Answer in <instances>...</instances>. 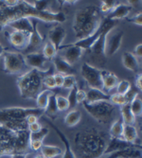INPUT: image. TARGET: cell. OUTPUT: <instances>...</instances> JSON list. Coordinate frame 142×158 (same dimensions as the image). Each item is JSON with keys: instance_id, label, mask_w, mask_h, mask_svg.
Wrapping results in <instances>:
<instances>
[{"instance_id": "1", "label": "cell", "mask_w": 142, "mask_h": 158, "mask_svg": "<svg viewBox=\"0 0 142 158\" xmlns=\"http://www.w3.org/2000/svg\"><path fill=\"white\" fill-rule=\"evenodd\" d=\"M39 19L47 23H64L66 20L63 11H39L32 7L30 1L1 0L0 1V31L14 20L20 18Z\"/></svg>"}, {"instance_id": "2", "label": "cell", "mask_w": 142, "mask_h": 158, "mask_svg": "<svg viewBox=\"0 0 142 158\" xmlns=\"http://www.w3.org/2000/svg\"><path fill=\"white\" fill-rule=\"evenodd\" d=\"M109 137L95 127L81 129L74 136V145L81 158H101L103 155Z\"/></svg>"}, {"instance_id": "3", "label": "cell", "mask_w": 142, "mask_h": 158, "mask_svg": "<svg viewBox=\"0 0 142 158\" xmlns=\"http://www.w3.org/2000/svg\"><path fill=\"white\" fill-rule=\"evenodd\" d=\"M102 22L101 11L95 5L85 6L76 11L72 28L78 40L91 36Z\"/></svg>"}, {"instance_id": "4", "label": "cell", "mask_w": 142, "mask_h": 158, "mask_svg": "<svg viewBox=\"0 0 142 158\" xmlns=\"http://www.w3.org/2000/svg\"><path fill=\"white\" fill-rule=\"evenodd\" d=\"M40 116L44 114V110L39 108L27 107H8L0 109V125L5 126L13 133L27 130L26 118L28 116Z\"/></svg>"}, {"instance_id": "5", "label": "cell", "mask_w": 142, "mask_h": 158, "mask_svg": "<svg viewBox=\"0 0 142 158\" xmlns=\"http://www.w3.org/2000/svg\"><path fill=\"white\" fill-rule=\"evenodd\" d=\"M42 72L36 69H31L22 74L17 79V86L20 96L25 99L36 98L43 87Z\"/></svg>"}, {"instance_id": "6", "label": "cell", "mask_w": 142, "mask_h": 158, "mask_svg": "<svg viewBox=\"0 0 142 158\" xmlns=\"http://www.w3.org/2000/svg\"><path fill=\"white\" fill-rule=\"evenodd\" d=\"M82 105L93 118L102 124H108L112 120L116 111V106L110 102H105V100L93 103L83 102Z\"/></svg>"}, {"instance_id": "7", "label": "cell", "mask_w": 142, "mask_h": 158, "mask_svg": "<svg viewBox=\"0 0 142 158\" xmlns=\"http://www.w3.org/2000/svg\"><path fill=\"white\" fill-rule=\"evenodd\" d=\"M3 71L7 74H18L27 68L25 61V56L19 52L5 51L3 53Z\"/></svg>"}, {"instance_id": "8", "label": "cell", "mask_w": 142, "mask_h": 158, "mask_svg": "<svg viewBox=\"0 0 142 158\" xmlns=\"http://www.w3.org/2000/svg\"><path fill=\"white\" fill-rule=\"evenodd\" d=\"M111 30H105L94 43V45L88 49L90 52L91 62L99 67H103L106 64V55H105V39Z\"/></svg>"}, {"instance_id": "9", "label": "cell", "mask_w": 142, "mask_h": 158, "mask_svg": "<svg viewBox=\"0 0 142 158\" xmlns=\"http://www.w3.org/2000/svg\"><path fill=\"white\" fill-rule=\"evenodd\" d=\"M102 70H99L94 65L88 63H83L81 68V74L90 86V88L102 90Z\"/></svg>"}, {"instance_id": "10", "label": "cell", "mask_w": 142, "mask_h": 158, "mask_svg": "<svg viewBox=\"0 0 142 158\" xmlns=\"http://www.w3.org/2000/svg\"><path fill=\"white\" fill-rule=\"evenodd\" d=\"M123 36V31H117L114 33L109 32L107 34L105 39V55L112 56L119 51L121 46Z\"/></svg>"}, {"instance_id": "11", "label": "cell", "mask_w": 142, "mask_h": 158, "mask_svg": "<svg viewBox=\"0 0 142 158\" xmlns=\"http://www.w3.org/2000/svg\"><path fill=\"white\" fill-rule=\"evenodd\" d=\"M25 61L27 66H31V69H36L40 72H48V69L45 68L47 59L41 52H31L27 53L25 56Z\"/></svg>"}, {"instance_id": "12", "label": "cell", "mask_w": 142, "mask_h": 158, "mask_svg": "<svg viewBox=\"0 0 142 158\" xmlns=\"http://www.w3.org/2000/svg\"><path fill=\"white\" fill-rule=\"evenodd\" d=\"M137 146H140V145L135 144V143H129L125 141L123 138H116V137L110 136L108 143H107V146L105 148V151L103 152V155H107L114 152H118V151L125 150V149L132 148V147H137Z\"/></svg>"}, {"instance_id": "13", "label": "cell", "mask_w": 142, "mask_h": 158, "mask_svg": "<svg viewBox=\"0 0 142 158\" xmlns=\"http://www.w3.org/2000/svg\"><path fill=\"white\" fill-rule=\"evenodd\" d=\"M31 22H32V32L31 33L27 47L26 48V51L27 53L34 52V50L40 48L43 45V43H44V37L41 35V33L38 31L37 20L32 19Z\"/></svg>"}, {"instance_id": "14", "label": "cell", "mask_w": 142, "mask_h": 158, "mask_svg": "<svg viewBox=\"0 0 142 158\" xmlns=\"http://www.w3.org/2000/svg\"><path fill=\"white\" fill-rule=\"evenodd\" d=\"M65 35H66L65 30L62 25H56L55 27H52V30L49 31L48 32L49 42L55 47L57 52L59 51L63 42L65 38Z\"/></svg>"}, {"instance_id": "15", "label": "cell", "mask_w": 142, "mask_h": 158, "mask_svg": "<svg viewBox=\"0 0 142 158\" xmlns=\"http://www.w3.org/2000/svg\"><path fill=\"white\" fill-rule=\"evenodd\" d=\"M61 49H65L63 58L70 65H73L75 63H77L82 55V49L74 46L73 44H70L67 46H61L59 50Z\"/></svg>"}, {"instance_id": "16", "label": "cell", "mask_w": 142, "mask_h": 158, "mask_svg": "<svg viewBox=\"0 0 142 158\" xmlns=\"http://www.w3.org/2000/svg\"><path fill=\"white\" fill-rule=\"evenodd\" d=\"M6 36L9 37L10 43L16 48H25L27 47L28 40H30V33L21 32V31H13L10 33L6 32Z\"/></svg>"}, {"instance_id": "17", "label": "cell", "mask_w": 142, "mask_h": 158, "mask_svg": "<svg viewBox=\"0 0 142 158\" xmlns=\"http://www.w3.org/2000/svg\"><path fill=\"white\" fill-rule=\"evenodd\" d=\"M101 158H141V146L114 152L107 155H103Z\"/></svg>"}, {"instance_id": "18", "label": "cell", "mask_w": 142, "mask_h": 158, "mask_svg": "<svg viewBox=\"0 0 142 158\" xmlns=\"http://www.w3.org/2000/svg\"><path fill=\"white\" fill-rule=\"evenodd\" d=\"M53 64L59 74H62L64 76H74L76 74V70L73 67V65H70L63 57L56 56L53 58Z\"/></svg>"}, {"instance_id": "19", "label": "cell", "mask_w": 142, "mask_h": 158, "mask_svg": "<svg viewBox=\"0 0 142 158\" xmlns=\"http://www.w3.org/2000/svg\"><path fill=\"white\" fill-rule=\"evenodd\" d=\"M133 10V7L128 4H119L115 9L105 15V18H108L110 20H117L119 21L120 19H123L127 17V15L131 12Z\"/></svg>"}, {"instance_id": "20", "label": "cell", "mask_w": 142, "mask_h": 158, "mask_svg": "<svg viewBox=\"0 0 142 158\" xmlns=\"http://www.w3.org/2000/svg\"><path fill=\"white\" fill-rule=\"evenodd\" d=\"M102 90L110 91L117 87L119 83V78L116 74H114L108 70H102Z\"/></svg>"}, {"instance_id": "21", "label": "cell", "mask_w": 142, "mask_h": 158, "mask_svg": "<svg viewBox=\"0 0 142 158\" xmlns=\"http://www.w3.org/2000/svg\"><path fill=\"white\" fill-rule=\"evenodd\" d=\"M47 121L51 126V128L53 129V130L55 131V133L58 135V136L60 137V139L62 140V142L64 143V145H65V152H63V158H76L75 153H74L72 148H71V146H70L69 140L66 138V136L65 135V134H63L61 132L60 129L57 127L55 124H53L50 120H47Z\"/></svg>"}, {"instance_id": "22", "label": "cell", "mask_w": 142, "mask_h": 158, "mask_svg": "<svg viewBox=\"0 0 142 158\" xmlns=\"http://www.w3.org/2000/svg\"><path fill=\"white\" fill-rule=\"evenodd\" d=\"M8 26L13 28L15 31H21L30 34L32 32V22L30 18H20L14 20Z\"/></svg>"}, {"instance_id": "23", "label": "cell", "mask_w": 142, "mask_h": 158, "mask_svg": "<svg viewBox=\"0 0 142 158\" xmlns=\"http://www.w3.org/2000/svg\"><path fill=\"white\" fill-rule=\"evenodd\" d=\"M109 102L110 100V95L104 93L102 90H98L95 88H89V90L86 92V99L85 102L88 103H93L97 102Z\"/></svg>"}, {"instance_id": "24", "label": "cell", "mask_w": 142, "mask_h": 158, "mask_svg": "<svg viewBox=\"0 0 142 158\" xmlns=\"http://www.w3.org/2000/svg\"><path fill=\"white\" fill-rule=\"evenodd\" d=\"M122 64L125 68L129 69L134 72H138L139 70V62L137 58L132 52H123L122 54Z\"/></svg>"}, {"instance_id": "25", "label": "cell", "mask_w": 142, "mask_h": 158, "mask_svg": "<svg viewBox=\"0 0 142 158\" xmlns=\"http://www.w3.org/2000/svg\"><path fill=\"white\" fill-rule=\"evenodd\" d=\"M122 138L129 143H135V144H136V140L138 139V134L136 128L134 125L124 124Z\"/></svg>"}, {"instance_id": "26", "label": "cell", "mask_w": 142, "mask_h": 158, "mask_svg": "<svg viewBox=\"0 0 142 158\" xmlns=\"http://www.w3.org/2000/svg\"><path fill=\"white\" fill-rule=\"evenodd\" d=\"M41 155L44 158H54L63 154V150L60 147L57 146H50V145H43L41 148Z\"/></svg>"}, {"instance_id": "27", "label": "cell", "mask_w": 142, "mask_h": 158, "mask_svg": "<svg viewBox=\"0 0 142 158\" xmlns=\"http://www.w3.org/2000/svg\"><path fill=\"white\" fill-rule=\"evenodd\" d=\"M120 114H121V119L124 124L133 125L135 123L136 118L131 111L130 103H125L124 105L120 106Z\"/></svg>"}, {"instance_id": "28", "label": "cell", "mask_w": 142, "mask_h": 158, "mask_svg": "<svg viewBox=\"0 0 142 158\" xmlns=\"http://www.w3.org/2000/svg\"><path fill=\"white\" fill-rule=\"evenodd\" d=\"M54 92H52L49 89H45V90H42L39 95L37 96V98H35L36 100V104H37V108L41 109V110H44L46 109L48 102V98L49 97L53 94Z\"/></svg>"}, {"instance_id": "29", "label": "cell", "mask_w": 142, "mask_h": 158, "mask_svg": "<svg viewBox=\"0 0 142 158\" xmlns=\"http://www.w3.org/2000/svg\"><path fill=\"white\" fill-rule=\"evenodd\" d=\"M81 119V114L79 110L70 111L65 118V123L67 127L76 126Z\"/></svg>"}, {"instance_id": "30", "label": "cell", "mask_w": 142, "mask_h": 158, "mask_svg": "<svg viewBox=\"0 0 142 158\" xmlns=\"http://www.w3.org/2000/svg\"><path fill=\"white\" fill-rule=\"evenodd\" d=\"M123 127L124 123L121 118H118L110 127V136L116 137V138H122V133H123Z\"/></svg>"}, {"instance_id": "31", "label": "cell", "mask_w": 142, "mask_h": 158, "mask_svg": "<svg viewBox=\"0 0 142 158\" xmlns=\"http://www.w3.org/2000/svg\"><path fill=\"white\" fill-rule=\"evenodd\" d=\"M56 96H57V93L54 92L48 98V105L44 111V114H47L48 117H52V116H55V114L58 113V109H57V105H56Z\"/></svg>"}, {"instance_id": "32", "label": "cell", "mask_w": 142, "mask_h": 158, "mask_svg": "<svg viewBox=\"0 0 142 158\" xmlns=\"http://www.w3.org/2000/svg\"><path fill=\"white\" fill-rule=\"evenodd\" d=\"M57 50L55 47L51 44L49 41H48L43 47V55L45 56L47 60H53L54 57H56Z\"/></svg>"}, {"instance_id": "33", "label": "cell", "mask_w": 142, "mask_h": 158, "mask_svg": "<svg viewBox=\"0 0 142 158\" xmlns=\"http://www.w3.org/2000/svg\"><path fill=\"white\" fill-rule=\"evenodd\" d=\"M119 4H120L119 1H116V0H103V1H102L101 7L98 9H99V11L105 12L107 14L110 11H112Z\"/></svg>"}, {"instance_id": "34", "label": "cell", "mask_w": 142, "mask_h": 158, "mask_svg": "<svg viewBox=\"0 0 142 158\" xmlns=\"http://www.w3.org/2000/svg\"><path fill=\"white\" fill-rule=\"evenodd\" d=\"M130 108L133 113V114L136 117H141L142 114V102L139 96H137L136 98H134L131 103H130Z\"/></svg>"}, {"instance_id": "35", "label": "cell", "mask_w": 142, "mask_h": 158, "mask_svg": "<svg viewBox=\"0 0 142 158\" xmlns=\"http://www.w3.org/2000/svg\"><path fill=\"white\" fill-rule=\"evenodd\" d=\"M49 130L48 128L45 127H42L41 130L36 132V133H30V141H43L45 139V137L48 135Z\"/></svg>"}, {"instance_id": "36", "label": "cell", "mask_w": 142, "mask_h": 158, "mask_svg": "<svg viewBox=\"0 0 142 158\" xmlns=\"http://www.w3.org/2000/svg\"><path fill=\"white\" fill-rule=\"evenodd\" d=\"M77 90H78V86H77V84H76L75 86H73V87L70 89L68 98H67V102H68V104H69V109H72V108L76 107L77 104H78L77 99H76Z\"/></svg>"}, {"instance_id": "37", "label": "cell", "mask_w": 142, "mask_h": 158, "mask_svg": "<svg viewBox=\"0 0 142 158\" xmlns=\"http://www.w3.org/2000/svg\"><path fill=\"white\" fill-rule=\"evenodd\" d=\"M56 105H57L58 111H65V110L69 109L67 98L63 96H60V95L56 96Z\"/></svg>"}, {"instance_id": "38", "label": "cell", "mask_w": 142, "mask_h": 158, "mask_svg": "<svg viewBox=\"0 0 142 158\" xmlns=\"http://www.w3.org/2000/svg\"><path fill=\"white\" fill-rule=\"evenodd\" d=\"M131 82L128 81L126 80H123V81H119L118 85H117V91H118V94H120V95H125L128 91L130 90L131 88Z\"/></svg>"}, {"instance_id": "39", "label": "cell", "mask_w": 142, "mask_h": 158, "mask_svg": "<svg viewBox=\"0 0 142 158\" xmlns=\"http://www.w3.org/2000/svg\"><path fill=\"white\" fill-rule=\"evenodd\" d=\"M109 102L114 104V105H119V106H122L126 103V100H125V98L123 95H120V94H114V95H111L110 96V100Z\"/></svg>"}, {"instance_id": "40", "label": "cell", "mask_w": 142, "mask_h": 158, "mask_svg": "<svg viewBox=\"0 0 142 158\" xmlns=\"http://www.w3.org/2000/svg\"><path fill=\"white\" fill-rule=\"evenodd\" d=\"M34 9L39 11H48L49 7V1H30Z\"/></svg>"}, {"instance_id": "41", "label": "cell", "mask_w": 142, "mask_h": 158, "mask_svg": "<svg viewBox=\"0 0 142 158\" xmlns=\"http://www.w3.org/2000/svg\"><path fill=\"white\" fill-rule=\"evenodd\" d=\"M139 90L136 87H133V86H131L130 90L128 91L125 95H124V98H125V100H126V103H131V102L136 98L137 96H139Z\"/></svg>"}, {"instance_id": "42", "label": "cell", "mask_w": 142, "mask_h": 158, "mask_svg": "<svg viewBox=\"0 0 142 158\" xmlns=\"http://www.w3.org/2000/svg\"><path fill=\"white\" fill-rule=\"evenodd\" d=\"M77 83H76V78L75 76H72V75H69V76H65V79H64V83H63V86L62 87L65 88V89H71L75 86Z\"/></svg>"}, {"instance_id": "43", "label": "cell", "mask_w": 142, "mask_h": 158, "mask_svg": "<svg viewBox=\"0 0 142 158\" xmlns=\"http://www.w3.org/2000/svg\"><path fill=\"white\" fill-rule=\"evenodd\" d=\"M13 135V132H11L9 129H7L5 126L0 125V141L8 140Z\"/></svg>"}, {"instance_id": "44", "label": "cell", "mask_w": 142, "mask_h": 158, "mask_svg": "<svg viewBox=\"0 0 142 158\" xmlns=\"http://www.w3.org/2000/svg\"><path fill=\"white\" fill-rule=\"evenodd\" d=\"M43 84H45L48 88H49V90L56 88V84H55L53 75H48V76H46L43 78Z\"/></svg>"}, {"instance_id": "45", "label": "cell", "mask_w": 142, "mask_h": 158, "mask_svg": "<svg viewBox=\"0 0 142 158\" xmlns=\"http://www.w3.org/2000/svg\"><path fill=\"white\" fill-rule=\"evenodd\" d=\"M76 99L78 103H82L86 99V92L82 89H78L76 94Z\"/></svg>"}, {"instance_id": "46", "label": "cell", "mask_w": 142, "mask_h": 158, "mask_svg": "<svg viewBox=\"0 0 142 158\" xmlns=\"http://www.w3.org/2000/svg\"><path fill=\"white\" fill-rule=\"evenodd\" d=\"M54 77V81H55V84H56V87H62L63 83H64V79L65 76L59 73H56L55 75H53Z\"/></svg>"}, {"instance_id": "47", "label": "cell", "mask_w": 142, "mask_h": 158, "mask_svg": "<svg viewBox=\"0 0 142 158\" xmlns=\"http://www.w3.org/2000/svg\"><path fill=\"white\" fill-rule=\"evenodd\" d=\"M128 22H131L135 25H137V26H141L142 25V13L139 12L136 15H135L134 17L130 18V19H127Z\"/></svg>"}, {"instance_id": "48", "label": "cell", "mask_w": 142, "mask_h": 158, "mask_svg": "<svg viewBox=\"0 0 142 158\" xmlns=\"http://www.w3.org/2000/svg\"><path fill=\"white\" fill-rule=\"evenodd\" d=\"M43 145H44V144H43V141H37V140L30 141V148L32 151H35V152L40 151Z\"/></svg>"}, {"instance_id": "49", "label": "cell", "mask_w": 142, "mask_h": 158, "mask_svg": "<svg viewBox=\"0 0 142 158\" xmlns=\"http://www.w3.org/2000/svg\"><path fill=\"white\" fill-rule=\"evenodd\" d=\"M41 128H42L41 124L36 122V123H32V124L28 125L27 130H28V132H30V133H36V132L41 130Z\"/></svg>"}, {"instance_id": "50", "label": "cell", "mask_w": 142, "mask_h": 158, "mask_svg": "<svg viewBox=\"0 0 142 158\" xmlns=\"http://www.w3.org/2000/svg\"><path fill=\"white\" fill-rule=\"evenodd\" d=\"M134 55L136 57H138V58H141L142 56V44H138L136 48H135V50H134Z\"/></svg>"}, {"instance_id": "51", "label": "cell", "mask_w": 142, "mask_h": 158, "mask_svg": "<svg viewBox=\"0 0 142 158\" xmlns=\"http://www.w3.org/2000/svg\"><path fill=\"white\" fill-rule=\"evenodd\" d=\"M26 121H27V125L32 124V123H36V122H38V117L34 116V114H31V116H28L26 118Z\"/></svg>"}, {"instance_id": "52", "label": "cell", "mask_w": 142, "mask_h": 158, "mask_svg": "<svg viewBox=\"0 0 142 158\" xmlns=\"http://www.w3.org/2000/svg\"><path fill=\"white\" fill-rule=\"evenodd\" d=\"M141 81H142V78H141V74L139 73L138 75H137V77L136 78V81H135V83H136V87L140 91L141 90Z\"/></svg>"}, {"instance_id": "53", "label": "cell", "mask_w": 142, "mask_h": 158, "mask_svg": "<svg viewBox=\"0 0 142 158\" xmlns=\"http://www.w3.org/2000/svg\"><path fill=\"white\" fill-rule=\"evenodd\" d=\"M10 157L11 158H27V154H15V155H12Z\"/></svg>"}, {"instance_id": "54", "label": "cell", "mask_w": 142, "mask_h": 158, "mask_svg": "<svg viewBox=\"0 0 142 158\" xmlns=\"http://www.w3.org/2000/svg\"><path fill=\"white\" fill-rule=\"evenodd\" d=\"M6 50H5V48H4V47L0 44V57H1V55H3V53L5 52Z\"/></svg>"}, {"instance_id": "55", "label": "cell", "mask_w": 142, "mask_h": 158, "mask_svg": "<svg viewBox=\"0 0 142 158\" xmlns=\"http://www.w3.org/2000/svg\"><path fill=\"white\" fill-rule=\"evenodd\" d=\"M34 158H44V157H43V156H42L41 154H39V155H36V156H35Z\"/></svg>"}]
</instances>
